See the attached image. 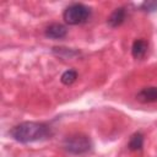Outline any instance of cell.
Returning a JSON list of instances; mask_svg holds the SVG:
<instances>
[{"instance_id": "277c9868", "label": "cell", "mask_w": 157, "mask_h": 157, "mask_svg": "<svg viewBox=\"0 0 157 157\" xmlns=\"http://www.w3.org/2000/svg\"><path fill=\"white\" fill-rule=\"evenodd\" d=\"M67 34V29L64 25L61 23H50L49 26H47V28L44 29V36L49 39H63L65 38Z\"/></svg>"}, {"instance_id": "8fae6325", "label": "cell", "mask_w": 157, "mask_h": 157, "mask_svg": "<svg viewBox=\"0 0 157 157\" xmlns=\"http://www.w3.org/2000/svg\"><path fill=\"white\" fill-rule=\"evenodd\" d=\"M141 9L146 12H155L157 11V1H145L141 4Z\"/></svg>"}, {"instance_id": "9c48e42d", "label": "cell", "mask_w": 157, "mask_h": 157, "mask_svg": "<svg viewBox=\"0 0 157 157\" xmlns=\"http://www.w3.org/2000/svg\"><path fill=\"white\" fill-rule=\"evenodd\" d=\"M53 53L55 55H58L59 58H64V59H71L75 58L76 55L80 54V52L74 50V49H69V48H64V47H55L53 48Z\"/></svg>"}, {"instance_id": "8992f818", "label": "cell", "mask_w": 157, "mask_h": 157, "mask_svg": "<svg viewBox=\"0 0 157 157\" xmlns=\"http://www.w3.org/2000/svg\"><path fill=\"white\" fill-rule=\"evenodd\" d=\"M125 18H126V10H125V7H117L109 15V17L107 20V23H108L109 27L115 28V27L121 26L124 23Z\"/></svg>"}, {"instance_id": "6da1fadb", "label": "cell", "mask_w": 157, "mask_h": 157, "mask_svg": "<svg viewBox=\"0 0 157 157\" xmlns=\"http://www.w3.org/2000/svg\"><path fill=\"white\" fill-rule=\"evenodd\" d=\"M53 129L47 123L23 121L12 126L9 135L20 144H28L36 141H44L53 136Z\"/></svg>"}, {"instance_id": "5b68a950", "label": "cell", "mask_w": 157, "mask_h": 157, "mask_svg": "<svg viewBox=\"0 0 157 157\" xmlns=\"http://www.w3.org/2000/svg\"><path fill=\"white\" fill-rule=\"evenodd\" d=\"M136 99L141 103H155L157 102V87L150 86L144 87L136 93Z\"/></svg>"}, {"instance_id": "ba28073f", "label": "cell", "mask_w": 157, "mask_h": 157, "mask_svg": "<svg viewBox=\"0 0 157 157\" xmlns=\"http://www.w3.org/2000/svg\"><path fill=\"white\" fill-rule=\"evenodd\" d=\"M144 141H145V136L142 132L140 131L134 132L130 136V140L128 142V148L130 151H141L144 147Z\"/></svg>"}, {"instance_id": "7a4b0ae2", "label": "cell", "mask_w": 157, "mask_h": 157, "mask_svg": "<svg viewBox=\"0 0 157 157\" xmlns=\"http://www.w3.org/2000/svg\"><path fill=\"white\" fill-rule=\"evenodd\" d=\"M90 17H91V9L81 2H74L69 5L63 12V18L65 23L70 26L82 25L87 22Z\"/></svg>"}, {"instance_id": "3957f363", "label": "cell", "mask_w": 157, "mask_h": 157, "mask_svg": "<svg viewBox=\"0 0 157 157\" xmlns=\"http://www.w3.org/2000/svg\"><path fill=\"white\" fill-rule=\"evenodd\" d=\"M64 150L71 155H83L91 151L92 142L88 136L82 134L70 135L64 140Z\"/></svg>"}, {"instance_id": "30bf717a", "label": "cell", "mask_w": 157, "mask_h": 157, "mask_svg": "<svg viewBox=\"0 0 157 157\" xmlns=\"http://www.w3.org/2000/svg\"><path fill=\"white\" fill-rule=\"evenodd\" d=\"M76 78H77V71L74 70V69H69V70L63 72V75L60 77V81H61V83L69 86V85H72L76 81Z\"/></svg>"}, {"instance_id": "52a82bcc", "label": "cell", "mask_w": 157, "mask_h": 157, "mask_svg": "<svg viewBox=\"0 0 157 157\" xmlns=\"http://www.w3.org/2000/svg\"><path fill=\"white\" fill-rule=\"evenodd\" d=\"M147 49H148V43L147 40L142 39V38H139V39H135L132 42V45H131V54L135 59H142L146 53H147Z\"/></svg>"}]
</instances>
